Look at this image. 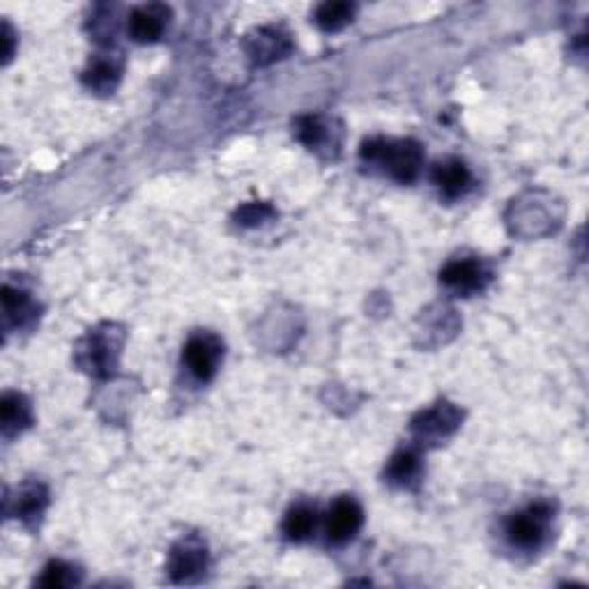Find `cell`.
<instances>
[{
    "instance_id": "18",
    "label": "cell",
    "mask_w": 589,
    "mask_h": 589,
    "mask_svg": "<svg viewBox=\"0 0 589 589\" xmlns=\"http://www.w3.org/2000/svg\"><path fill=\"white\" fill-rule=\"evenodd\" d=\"M298 136L302 143H307L308 148H316V145H320V141L325 138V127L323 123H320V117H302L298 123Z\"/></svg>"
},
{
    "instance_id": "6",
    "label": "cell",
    "mask_w": 589,
    "mask_h": 589,
    "mask_svg": "<svg viewBox=\"0 0 589 589\" xmlns=\"http://www.w3.org/2000/svg\"><path fill=\"white\" fill-rule=\"evenodd\" d=\"M458 424H461L458 410L452 408L449 403H437L433 410L421 412L420 417L414 420L412 429L420 437H445L449 436L452 430H456Z\"/></svg>"
},
{
    "instance_id": "1",
    "label": "cell",
    "mask_w": 589,
    "mask_h": 589,
    "mask_svg": "<svg viewBox=\"0 0 589 589\" xmlns=\"http://www.w3.org/2000/svg\"><path fill=\"white\" fill-rule=\"evenodd\" d=\"M361 157L368 161H380L389 176L398 182H410L417 178L421 166V148L414 141H368L361 148Z\"/></svg>"
},
{
    "instance_id": "19",
    "label": "cell",
    "mask_w": 589,
    "mask_h": 589,
    "mask_svg": "<svg viewBox=\"0 0 589 589\" xmlns=\"http://www.w3.org/2000/svg\"><path fill=\"white\" fill-rule=\"evenodd\" d=\"M272 214H274V210H272L267 203H249V205H245L239 210L238 219L239 223H245V226H254V223L265 221V219L272 217Z\"/></svg>"
},
{
    "instance_id": "8",
    "label": "cell",
    "mask_w": 589,
    "mask_h": 589,
    "mask_svg": "<svg viewBox=\"0 0 589 589\" xmlns=\"http://www.w3.org/2000/svg\"><path fill=\"white\" fill-rule=\"evenodd\" d=\"M440 279L446 283V286L454 288V290L470 292V290H477V288H481L486 274H483V270L479 263L454 261V263H449L445 270H442Z\"/></svg>"
},
{
    "instance_id": "17",
    "label": "cell",
    "mask_w": 589,
    "mask_h": 589,
    "mask_svg": "<svg viewBox=\"0 0 589 589\" xmlns=\"http://www.w3.org/2000/svg\"><path fill=\"white\" fill-rule=\"evenodd\" d=\"M44 505H47V493L39 486H30L19 498V514H22V518H32L44 509Z\"/></svg>"
},
{
    "instance_id": "3",
    "label": "cell",
    "mask_w": 589,
    "mask_h": 589,
    "mask_svg": "<svg viewBox=\"0 0 589 589\" xmlns=\"http://www.w3.org/2000/svg\"><path fill=\"white\" fill-rule=\"evenodd\" d=\"M548 507L546 505H534L523 514L511 515L507 523V534H509L511 543L521 548H534L543 539L548 521Z\"/></svg>"
},
{
    "instance_id": "12",
    "label": "cell",
    "mask_w": 589,
    "mask_h": 589,
    "mask_svg": "<svg viewBox=\"0 0 589 589\" xmlns=\"http://www.w3.org/2000/svg\"><path fill=\"white\" fill-rule=\"evenodd\" d=\"M352 14H355V5H351V3H343V0L323 3V5L316 10V23H318L323 30H341L345 23L351 22Z\"/></svg>"
},
{
    "instance_id": "14",
    "label": "cell",
    "mask_w": 589,
    "mask_h": 589,
    "mask_svg": "<svg viewBox=\"0 0 589 589\" xmlns=\"http://www.w3.org/2000/svg\"><path fill=\"white\" fill-rule=\"evenodd\" d=\"M417 474H420V458H417V454L398 452L396 456L389 461L387 477L392 483H401V486H405V483L412 481Z\"/></svg>"
},
{
    "instance_id": "11",
    "label": "cell",
    "mask_w": 589,
    "mask_h": 589,
    "mask_svg": "<svg viewBox=\"0 0 589 589\" xmlns=\"http://www.w3.org/2000/svg\"><path fill=\"white\" fill-rule=\"evenodd\" d=\"M316 530V511L308 507H295L288 511L283 521V532L290 541H307Z\"/></svg>"
},
{
    "instance_id": "15",
    "label": "cell",
    "mask_w": 589,
    "mask_h": 589,
    "mask_svg": "<svg viewBox=\"0 0 589 589\" xmlns=\"http://www.w3.org/2000/svg\"><path fill=\"white\" fill-rule=\"evenodd\" d=\"M120 79V69L111 63V60H97L88 72H85V83L95 88V91H111L113 85Z\"/></svg>"
},
{
    "instance_id": "2",
    "label": "cell",
    "mask_w": 589,
    "mask_h": 589,
    "mask_svg": "<svg viewBox=\"0 0 589 589\" xmlns=\"http://www.w3.org/2000/svg\"><path fill=\"white\" fill-rule=\"evenodd\" d=\"M207 567V550L205 543L198 541L196 536H189V539H182L173 552H170V578L178 580V583H189V580H196L198 576L205 571Z\"/></svg>"
},
{
    "instance_id": "7",
    "label": "cell",
    "mask_w": 589,
    "mask_h": 589,
    "mask_svg": "<svg viewBox=\"0 0 589 589\" xmlns=\"http://www.w3.org/2000/svg\"><path fill=\"white\" fill-rule=\"evenodd\" d=\"M166 22H169V10L161 5H148L138 7L129 19V32L136 42H154L161 38Z\"/></svg>"
},
{
    "instance_id": "5",
    "label": "cell",
    "mask_w": 589,
    "mask_h": 589,
    "mask_svg": "<svg viewBox=\"0 0 589 589\" xmlns=\"http://www.w3.org/2000/svg\"><path fill=\"white\" fill-rule=\"evenodd\" d=\"M361 523H364V511L357 505L355 499L341 498L336 499L334 507L327 514V536L329 541L343 543L351 541L352 536L359 532Z\"/></svg>"
},
{
    "instance_id": "10",
    "label": "cell",
    "mask_w": 589,
    "mask_h": 589,
    "mask_svg": "<svg viewBox=\"0 0 589 589\" xmlns=\"http://www.w3.org/2000/svg\"><path fill=\"white\" fill-rule=\"evenodd\" d=\"M288 48H290L288 39L276 30H258L249 39V54L256 63H270L274 58H282Z\"/></svg>"
},
{
    "instance_id": "4",
    "label": "cell",
    "mask_w": 589,
    "mask_h": 589,
    "mask_svg": "<svg viewBox=\"0 0 589 589\" xmlns=\"http://www.w3.org/2000/svg\"><path fill=\"white\" fill-rule=\"evenodd\" d=\"M221 359V345L214 336H194L185 345V361L198 380H212Z\"/></svg>"
},
{
    "instance_id": "16",
    "label": "cell",
    "mask_w": 589,
    "mask_h": 589,
    "mask_svg": "<svg viewBox=\"0 0 589 589\" xmlns=\"http://www.w3.org/2000/svg\"><path fill=\"white\" fill-rule=\"evenodd\" d=\"M76 568H72L69 564L65 562H51L47 568H44V576L39 580L42 587H69V585L79 583V576L74 574Z\"/></svg>"
},
{
    "instance_id": "13",
    "label": "cell",
    "mask_w": 589,
    "mask_h": 589,
    "mask_svg": "<svg viewBox=\"0 0 589 589\" xmlns=\"http://www.w3.org/2000/svg\"><path fill=\"white\" fill-rule=\"evenodd\" d=\"M0 414H3V429H5V433L23 429L30 421V410H28V403L19 394H5L3 396Z\"/></svg>"
},
{
    "instance_id": "9",
    "label": "cell",
    "mask_w": 589,
    "mask_h": 589,
    "mask_svg": "<svg viewBox=\"0 0 589 589\" xmlns=\"http://www.w3.org/2000/svg\"><path fill=\"white\" fill-rule=\"evenodd\" d=\"M433 180L440 186L442 194H446V196H458V194H463L467 186H470L472 176H470V170H467V166L463 164V161L446 160L436 166Z\"/></svg>"
}]
</instances>
